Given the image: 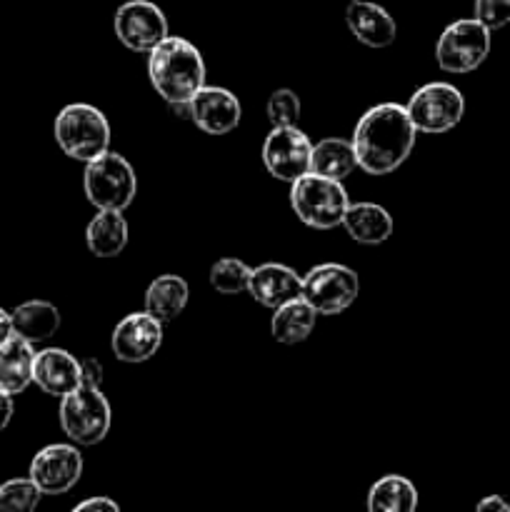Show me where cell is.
I'll list each match as a JSON object with an SVG mask.
<instances>
[{
    "mask_svg": "<svg viewBox=\"0 0 510 512\" xmlns=\"http://www.w3.org/2000/svg\"><path fill=\"white\" fill-rule=\"evenodd\" d=\"M415 135H418V130H415L405 105H373L360 115L353 133L358 168L368 175L395 173L413 153Z\"/></svg>",
    "mask_w": 510,
    "mask_h": 512,
    "instance_id": "obj_1",
    "label": "cell"
},
{
    "mask_svg": "<svg viewBox=\"0 0 510 512\" xmlns=\"http://www.w3.org/2000/svg\"><path fill=\"white\" fill-rule=\"evenodd\" d=\"M148 78L165 103H190L205 85V60L190 40L168 35L148 55Z\"/></svg>",
    "mask_w": 510,
    "mask_h": 512,
    "instance_id": "obj_2",
    "label": "cell"
},
{
    "mask_svg": "<svg viewBox=\"0 0 510 512\" xmlns=\"http://www.w3.org/2000/svg\"><path fill=\"white\" fill-rule=\"evenodd\" d=\"M55 143L68 158L90 163L110 150V123L95 105L70 103L58 113L53 125Z\"/></svg>",
    "mask_w": 510,
    "mask_h": 512,
    "instance_id": "obj_3",
    "label": "cell"
},
{
    "mask_svg": "<svg viewBox=\"0 0 510 512\" xmlns=\"http://www.w3.org/2000/svg\"><path fill=\"white\" fill-rule=\"evenodd\" d=\"M348 190L340 180L323 178V175L305 173L295 183H290V208L298 215L300 223L315 230H333L343 223L348 210Z\"/></svg>",
    "mask_w": 510,
    "mask_h": 512,
    "instance_id": "obj_4",
    "label": "cell"
},
{
    "mask_svg": "<svg viewBox=\"0 0 510 512\" xmlns=\"http://www.w3.org/2000/svg\"><path fill=\"white\" fill-rule=\"evenodd\" d=\"M83 190L90 205L98 210H120L130 208L138 193V175L133 165L120 153L105 150L103 155L85 163Z\"/></svg>",
    "mask_w": 510,
    "mask_h": 512,
    "instance_id": "obj_5",
    "label": "cell"
},
{
    "mask_svg": "<svg viewBox=\"0 0 510 512\" xmlns=\"http://www.w3.org/2000/svg\"><path fill=\"white\" fill-rule=\"evenodd\" d=\"M113 413L100 385L80 383L60 398V428L75 445H98L110 433Z\"/></svg>",
    "mask_w": 510,
    "mask_h": 512,
    "instance_id": "obj_6",
    "label": "cell"
},
{
    "mask_svg": "<svg viewBox=\"0 0 510 512\" xmlns=\"http://www.w3.org/2000/svg\"><path fill=\"white\" fill-rule=\"evenodd\" d=\"M490 33L478 18L455 20L440 33L435 45V60L440 70L455 75H468L485 63L490 53Z\"/></svg>",
    "mask_w": 510,
    "mask_h": 512,
    "instance_id": "obj_7",
    "label": "cell"
},
{
    "mask_svg": "<svg viewBox=\"0 0 510 512\" xmlns=\"http://www.w3.org/2000/svg\"><path fill=\"white\" fill-rule=\"evenodd\" d=\"M410 120L418 133L440 135L453 130L465 115V98L455 85L428 83L415 90L405 103Z\"/></svg>",
    "mask_w": 510,
    "mask_h": 512,
    "instance_id": "obj_8",
    "label": "cell"
},
{
    "mask_svg": "<svg viewBox=\"0 0 510 512\" xmlns=\"http://www.w3.org/2000/svg\"><path fill=\"white\" fill-rule=\"evenodd\" d=\"M358 293L360 280L355 270L340 263H323L303 278L300 298L318 315H340L355 303Z\"/></svg>",
    "mask_w": 510,
    "mask_h": 512,
    "instance_id": "obj_9",
    "label": "cell"
},
{
    "mask_svg": "<svg viewBox=\"0 0 510 512\" xmlns=\"http://www.w3.org/2000/svg\"><path fill=\"white\" fill-rule=\"evenodd\" d=\"M310 160H313V143L295 125L273 128L265 138L263 163L275 180L295 183L305 173H310Z\"/></svg>",
    "mask_w": 510,
    "mask_h": 512,
    "instance_id": "obj_10",
    "label": "cell"
},
{
    "mask_svg": "<svg viewBox=\"0 0 510 512\" xmlns=\"http://www.w3.org/2000/svg\"><path fill=\"white\" fill-rule=\"evenodd\" d=\"M115 35L135 53H150L160 40L168 38V18L150 0H128L115 10Z\"/></svg>",
    "mask_w": 510,
    "mask_h": 512,
    "instance_id": "obj_11",
    "label": "cell"
},
{
    "mask_svg": "<svg viewBox=\"0 0 510 512\" xmlns=\"http://www.w3.org/2000/svg\"><path fill=\"white\" fill-rule=\"evenodd\" d=\"M83 475V455L75 445L55 443L38 450L30 463V475L43 495H65L78 485Z\"/></svg>",
    "mask_w": 510,
    "mask_h": 512,
    "instance_id": "obj_12",
    "label": "cell"
},
{
    "mask_svg": "<svg viewBox=\"0 0 510 512\" xmlns=\"http://www.w3.org/2000/svg\"><path fill=\"white\" fill-rule=\"evenodd\" d=\"M163 345V323L143 310V313H130L115 325L110 348L115 358L123 363H145L153 358Z\"/></svg>",
    "mask_w": 510,
    "mask_h": 512,
    "instance_id": "obj_13",
    "label": "cell"
},
{
    "mask_svg": "<svg viewBox=\"0 0 510 512\" xmlns=\"http://www.w3.org/2000/svg\"><path fill=\"white\" fill-rule=\"evenodd\" d=\"M243 108L235 93L220 85H203L190 100V123L208 135H228L238 128Z\"/></svg>",
    "mask_w": 510,
    "mask_h": 512,
    "instance_id": "obj_14",
    "label": "cell"
},
{
    "mask_svg": "<svg viewBox=\"0 0 510 512\" xmlns=\"http://www.w3.org/2000/svg\"><path fill=\"white\" fill-rule=\"evenodd\" d=\"M33 383L43 390L45 395L63 398L73 393L83 383V365L73 353L63 348H45L35 353L33 365Z\"/></svg>",
    "mask_w": 510,
    "mask_h": 512,
    "instance_id": "obj_15",
    "label": "cell"
},
{
    "mask_svg": "<svg viewBox=\"0 0 510 512\" xmlns=\"http://www.w3.org/2000/svg\"><path fill=\"white\" fill-rule=\"evenodd\" d=\"M248 293L253 295L255 303L263 308H280V305L298 300L303 293V278L293 268L283 263H263L250 270Z\"/></svg>",
    "mask_w": 510,
    "mask_h": 512,
    "instance_id": "obj_16",
    "label": "cell"
},
{
    "mask_svg": "<svg viewBox=\"0 0 510 512\" xmlns=\"http://www.w3.org/2000/svg\"><path fill=\"white\" fill-rule=\"evenodd\" d=\"M345 23L348 30L368 48H388L398 38V25L393 15L378 3L370 0H350L345 8Z\"/></svg>",
    "mask_w": 510,
    "mask_h": 512,
    "instance_id": "obj_17",
    "label": "cell"
},
{
    "mask_svg": "<svg viewBox=\"0 0 510 512\" xmlns=\"http://www.w3.org/2000/svg\"><path fill=\"white\" fill-rule=\"evenodd\" d=\"M340 225L360 245L385 243L395 228L393 215L378 203H350Z\"/></svg>",
    "mask_w": 510,
    "mask_h": 512,
    "instance_id": "obj_18",
    "label": "cell"
},
{
    "mask_svg": "<svg viewBox=\"0 0 510 512\" xmlns=\"http://www.w3.org/2000/svg\"><path fill=\"white\" fill-rule=\"evenodd\" d=\"M33 365H35V350L33 343H28L20 335H10L3 345H0V390L15 395L25 393L30 383H33Z\"/></svg>",
    "mask_w": 510,
    "mask_h": 512,
    "instance_id": "obj_19",
    "label": "cell"
},
{
    "mask_svg": "<svg viewBox=\"0 0 510 512\" xmlns=\"http://www.w3.org/2000/svg\"><path fill=\"white\" fill-rule=\"evenodd\" d=\"M85 243L95 258H118L128 245V223L120 210H98L85 228Z\"/></svg>",
    "mask_w": 510,
    "mask_h": 512,
    "instance_id": "obj_20",
    "label": "cell"
},
{
    "mask_svg": "<svg viewBox=\"0 0 510 512\" xmlns=\"http://www.w3.org/2000/svg\"><path fill=\"white\" fill-rule=\"evenodd\" d=\"M10 320H13V333L35 345L58 333L60 310L48 300H28L10 313Z\"/></svg>",
    "mask_w": 510,
    "mask_h": 512,
    "instance_id": "obj_21",
    "label": "cell"
},
{
    "mask_svg": "<svg viewBox=\"0 0 510 512\" xmlns=\"http://www.w3.org/2000/svg\"><path fill=\"white\" fill-rule=\"evenodd\" d=\"M190 298V288L180 275H158L145 290V310L160 323H173L185 310Z\"/></svg>",
    "mask_w": 510,
    "mask_h": 512,
    "instance_id": "obj_22",
    "label": "cell"
},
{
    "mask_svg": "<svg viewBox=\"0 0 510 512\" xmlns=\"http://www.w3.org/2000/svg\"><path fill=\"white\" fill-rule=\"evenodd\" d=\"M315 318H318V313L303 298L290 300V303L273 310L270 333H273V338L278 343L298 345L310 338V333L315 330Z\"/></svg>",
    "mask_w": 510,
    "mask_h": 512,
    "instance_id": "obj_23",
    "label": "cell"
},
{
    "mask_svg": "<svg viewBox=\"0 0 510 512\" xmlns=\"http://www.w3.org/2000/svg\"><path fill=\"white\" fill-rule=\"evenodd\" d=\"M358 168L353 140L345 138H323L313 145V160H310V173L333 178L343 183L353 170Z\"/></svg>",
    "mask_w": 510,
    "mask_h": 512,
    "instance_id": "obj_24",
    "label": "cell"
},
{
    "mask_svg": "<svg viewBox=\"0 0 510 512\" xmlns=\"http://www.w3.org/2000/svg\"><path fill=\"white\" fill-rule=\"evenodd\" d=\"M418 508V490L403 475H385L375 480L368 493L370 512H410Z\"/></svg>",
    "mask_w": 510,
    "mask_h": 512,
    "instance_id": "obj_25",
    "label": "cell"
},
{
    "mask_svg": "<svg viewBox=\"0 0 510 512\" xmlns=\"http://www.w3.org/2000/svg\"><path fill=\"white\" fill-rule=\"evenodd\" d=\"M250 265H245L238 258H220L210 268V285L215 293L220 295H240L248 293V280H250Z\"/></svg>",
    "mask_w": 510,
    "mask_h": 512,
    "instance_id": "obj_26",
    "label": "cell"
},
{
    "mask_svg": "<svg viewBox=\"0 0 510 512\" xmlns=\"http://www.w3.org/2000/svg\"><path fill=\"white\" fill-rule=\"evenodd\" d=\"M40 493L38 485L30 478H13L0 485V512H30L38 508Z\"/></svg>",
    "mask_w": 510,
    "mask_h": 512,
    "instance_id": "obj_27",
    "label": "cell"
},
{
    "mask_svg": "<svg viewBox=\"0 0 510 512\" xmlns=\"http://www.w3.org/2000/svg\"><path fill=\"white\" fill-rule=\"evenodd\" d=\"M300 98L290 88L275 90L265 105V115H268L273 128H283V125H295L300 120Z\"/></svg>",
    "mask_w": 510,
    "mask_h": 512,
    "instance_id": "obj_28",
    "label": "cell"
},
{
    "mask_svg": "<svg viewBox=\"0 0 510 512\" xmlns=\"http://www.w3.org/2000/svg\"><path fill=\"white\" fill-rule=\"evenodd\" d=\"M475 18L490 30L510 23V0H475Z\"/></svg>",
    "mask_w": 510,
    "mask_h": 512,
    "instance_id": "obj_29",
    "label": "cell"
},
{
    "mask_svg": "<svg viewBox=\"0 0 510 512\" xmlns=\"http://www.w3.org/2000/svg\"><path fill=\"white\" fill-rule=\"evenodd\" d=\"M75 512H120V505L110 498H88L75 505Z\"/></svg>",
    "mask_w": 510,
    "mask_h": 512,
    "instance_id": "obj_30",
    "label": "cell"
},
{
    "mask_svg": "<svg viewBox=\"0 0 510 512\" xmlns=\"http://www.w3.org/2000/svg\"><path fill=\"white\" fill-rule=\"evenodd\" d=\"M80 365H83V383H90V385L103 383V365H100V360L85 358L80 360Z\"/></svg>",
    "mask_w": 510,
    "mask_h": 512,
    "instance_id": "obj_31",
    "label": "cell"
},
{
    "mask_svg": "<svg viewBox=\"0 0 510 512\" xmlns=\"http://www.w3.org/2000/svg\"><path fill=\"white\" fill-rule=\"evenodd\" d=\"M13 413H15L13 395L5 393V390H0V433H3V430L10 425V420H13Z\"/></svg>",
    "mask_w": 510,
    "mask_h": 512,
    "instance_id": "obj_32",
    "label": "cell"
},
{
    "mask_svg": "<svg viewBox=\"0 0 510 512\" xmlns=\"http://www.w3.org/2000/svg\"><path fill=\"white\" fill-rule=\"evenodd\" d=\"M478 512H510V505L500 495H488L478 503Z\"/></svg>",
    "mask_w": 510,
    "mask_h": 512,
    "instance_id": "obj_33",
    "label": "cell"
},
{
    "mask_svg": "<svg viewBox=\"0 0 510 512\" xmlns=\"http://www.w3.org/2000/svg\"><path fill=\"white\" fill-rule=\"evenodd\" d=\"M10 335H13V320H10L8 310L0 308V345H3Z\"/></svg>",
    "mask_w": 510,
    "mask_h": 512,
    "instance_id": "obj_34",
    "label": "cell"
},
{
    "mask_svg": "<svg viewBox=\"0 0 510 512\" xmlns=\"http://www.w3.org/2000/svg\"><path fill=\"white\" fill-rule=\"evenodd\" d=\"M170 110H173V115H178V118L190 120V103H170Z\"/></svg>",
    "mask_w": 510,
    "mask_h": 512,
    "instance_id": "obj_35",
    "label": "cell"
}]
</instances>
